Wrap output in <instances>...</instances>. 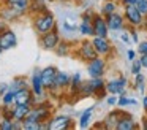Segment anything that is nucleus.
Returning a JSON list of instances; mask_svg holds the SVG:
<instances>
[{
    "instance_id": "aec40b11",
    "label": "nucleus",
    "mask_w": 147,
    "mask_h": 130,
    "mask_svg": "<svg viewBox=\"0 0 147 130\" xmlns=\"http://www.w3.org/2000/svg\"><path fill=\"white\" fill-rule=\"evenodd\" d=\"M30 110H32V105H16L14 103V120L24 122V119L30 113Z\"/></svg>"
},
{
    "instance_id": "4468645a",
    "label": "nucleus",
    "mask_w": 147,
    "mask_h": 130,
    "mask_svg": "<svg viewBox=\"0 0 147 130\" xmlns=\"http://www.w3.org/2000/svg\"><path fill=\"white\" fill-rule=\"evenodd\" d=\"M92 43H93V46H95L98 56H108L112 49L111 43L108 41V37H96L95 35V37L92 38Z\"/></svg>"
},
{
    "instance_id": "b1692460",
    "label": "nucleus",
    "mask_w": 147,
    "mask_h": 130,
    "mask_svg": "<svg viewBox=\"0 0 147 130\" xmlns=\"http://www.w3.org/2000/svg\"><path fill=\"white\" fill-rule=\"evenodd\" d=\"M24 87H27V81H26L24 76H16V78L13 79V82L10 84V89L13 92H18V91H21V89H24Z\"/></svg>"
},
{
    "instance_id": "72a5a7b5",
    "label": "nucleus",
    "mask_w": 147,
    "mask_h": 130,
    "mask_svg": "<svg viewBox=\"0 0 147 130\" xmlns=\"http://www.w3.org/2000/svg\"><path fill=\"white\" fill-rule=\"evenodd\" d=\"M138 52L139 54H147V41H142V43L138 44Z\"/></svg>"
},
{
    "instance_id": "412c9836",
    "label": "nucleus",
    "mask_w": 147,
    "mask_h": 130,
    "mask_svg": "<svg viewBox=\"0 0 147 130\" xmlns=\"http://www.w3.org/2000/svg\"><path fill=\"white\" fill-rule=\"evenodd\" d=\"M46 10H49V8L45 3V0H30V11L29 13L32 16L38 14V13H43V11H46Z\"/></svg>"
},
{
    "instance_id": "20e7f679",
    "label": "nucleus",
    "mask_w": 147,
    "mask_h": 130,
    "mask_svg": "<svg viewBox=\"0 0 147 130\" xmlns=\"http://www.w3.org/2000/svg\"><path fill=\"white\" fill-rule=\"evenodd\" d=\"M62 41L60 38V32L59 29H52V30L46 32V33L40 35V44H41L43 49H48V51H54L55 48L59 46V43Z\"/></svg>"
},
{
    "instance_id": "473e14b6",
    "label": "nucleus",
    "mask_w": 147,
    "mask_h": 130,
    "mask_svg": "<svg viewBox=\"0 0 147 130\" xmlns=\"http://www.w3.org/2000/svg\"><path fill=\"white\" fill-rule=\"evenodd\" d=\"M136 6L139 8V11L142 13L144 16H147V0H138Z\"/></svg>"
},
{
    "instance_id": "9b49d317",
    "label": "nucleus",
    "mask_w": 147,
    "mask_h": 130,
    "mask_svg": "<svg viewBox=\"0 0 147 130\" xmlns=\"http://www.w3.org/2000/svg\"><path fill=\"white\" fill-rule=\"evenodd\" d=\"M35 101H36V97L32 89L24 87L16 92V97H14V103L16 105H32V106H35Z\"/></svg>"
},
{
    "instance_id": "ddd939ff",
    "label": "nucleus",
    "mask_w": 147,
    "mask_h": 130,
    "mask_svg": "<svg viewBox=\"0 0 147 130\" xmlns=\"http://www.w3.org/2000/svg\"><path fill=\"white\" fill-rule=\"evenodd\" d=\"M30 86H32V91L35 94L36 98L43 97L45 95V84H43V79H41V70H35L32 75V79H30Z\"/></svg>"
},
{
    "instance_id": "a18cd8bd",
    "label": "nucleus",
    "mask_w": 147,
    "mask_h": 130,
    "mask_svg": "<svg viewBox=\"0 0 147 130\" xmlns=\"http://www.w3.org/2000/svg\"><path fill=\"white\" fill-rule=\"evenodd\" d=\"M73 2H82V0H73Z\"/></svg>"
},
{
    "instance_id": "cd10ccee",
    "label": "nucleus",
    "mask_w": 147,
    "mask_h": 130,
    "mask_svg": "<svg viewBox=\"0 0 147 130\" xmlns=\"http://www.w3.org/2000/svg\"><path fill=\"white\" fill-rule=\"evenodd\" d=\"M14 97H16V92H13L11 89H8V91L2 95V103L3 105H13L14 103Z\"/></svg>"
},
{
    "instance_id": "423d86ee",
    "label": "nucleus",
    "mask_w": 147,
    "mask_h": 130,
    "mask_svg": "<svg viewBox=\"0 0 147 130\" xmlns=\"http://www.w3.org/2000/svg\"><path fill=\"white\" fill-rule=\"evenodd\" d=\"M106 70V60L103 57H95L90 62H87V73H89L90 78H100V76L105 75Z\"/></svg>"
},
{
    "instance_id": "58836bf2",
    "label": "nucleus",
    "mask_w": 147,
    "mask_h": 130,
    "mask_svg": "<svg viewBox=\"0 0 147 130\" xmlns=\"http://www.w3.org/2000/svg\"><path fill=\"white\" fill-rule=\"evenodd\" d=\"M7 29H8L7 22L3 21V18H0V33H2V32H3V30H7Z\"/></svg>"
},
{
    "instance_id": "7c9ffc66",
    "label": "nucleus",
    "mask_w": 147,
    "mask_h": 130,
    "mask_svg": "<svg viewBox=\"0 0 147 130\" xmlns=\"http://www.w3.org/2000/svg\"><path fill=\"white\" fill-rule=\"evenodd\" d=\"M134 87L139 89L141 92L144 91V76L141 75V73H138V75H136V79H134Z\"/></svg>"
},
{
    "instance_id": "6ab92c4d",
    "label": "nucleus",
    "mask_w": 147,
    "mask_h": 130,
    "mask_svg": "<svg viewBox=\"0 0 147 130\" xmlns=\"http://www.w3.org/2000/svg\"><path fill=\"white\" fill-rule=\"evenodd\" d=\"M136 122L133 120L131 116H127V114H122L120 119L117 122V130H133L136 129Z\"/></svg>"
},
{
    "instance_id": "4be33fe9",
    "label": "nucleus",
    "mask_w": 147,
    "mask_h": 130,
    "mask_svg": "<svg viewBox=\"0 0 147 130\" xmlns=\"http://www.w3.org/2000/svg\"><path fill=\"white\" fill-rule=\"evenodd\" d=\"M78 94H81L82 97H92V95L96 94L95 89H93V86H92V82H90V79H89V81H82V82H81Z\"/></svg>"
},
{
    "instance_id": "37998d69",
    "label": "nucleus",
    "mask_w": 147,
    "mask_h": 130,
    "mask_svg": "<svg viewBox=\"0 0 147 130\" xmlns=\"http://www.w3.org/2000/svg\"><path fill=\"white\" fill-rule=\"evenodd\" d=\"M142 105H144V108H146V111H147V95L142 98Z\"/></svg>"
},
{
    "instance_id": "7ed1b4c3",
    "label": "nucleus",
    "mask_w": 147,
    "mask_h": 130,
    "mask_svg": "<svg viewBox=\"0 0 147 130\" xmlns=\"http://www.w3.org/2000/svg\"><path fill=\"white\" fill-rule=\"evenodd\" d=\"M71 127H73V120L67 114H59V116L43 122V130H68Z\"/></svg>"
},
{
    "instance_id": "f257e3e1",
    "label": "nucleus",
    "mask_w": 147,
    "mask_h": 130,
    "mask_svg": "<svg viewBox=\"0 0 147 130\" xmlns=\"http://www.w3.org/2000/svg\"><path fill=\"white\" fill-rule=\"evenodd\" d=\"M55 27H57V19L51 10H46V11L33 16V29L38 35H43Z\"/></svg>"
},
{
    "instance_id": "6e6552de",
    "label": "nucleus",
    "mask_w": 147,
    "mask_h": 130,
    "mask_svg": "<svg viewBox=\"0 0 147 130\" xmlns=\"http://www.w3.org/2000/svg\"><path fill=\"white\" fill-rule=\"evenodd\" d=\"M18 44V37L10 27L0 33V52H5L8 49H13Z\"/></svg>"
},
{
    "instance_id": "39448f33",
    "label": "nucleus",
    "mask_w": 147,
    "mask_h": 130,
    "mask_svg": "<svg viewBox=\"0 0 147 130\" xmlns=\"http://www.w3.org/2000/svg\"><path fill=\"white\" fill-rule=\"evenodd\" d=\"M123 16H125V21L130 25H133V27L141 25L144 21V14L139 11V8L136 5H125L123 6Z\"/></svg>"
},
{
    "instance_id": "0eeeda50",
    "label": "nucleus",
    "mask_w": 147,
    "mask_h": 130,
    "mask_svg": "<svg viewBox=\"0 0 147 130\" xmlns=\"http://www.w3.org/2000/svg\"><path fill=\"white\" fill-rule=\"evenodd\" d=\"M76 54H78V57H79V59L86 60V62H90L92 59L98 57V52H96V49H95V46H93V43H92V41H89V40L82 41V43L79 44V48H78Z\"/></svg>"
},
{
    "instance_id": "f03ea898",
    "label": "nucleus",
    "mask_w": 147,
    "mask_h": 130,
    "mask_svg": "<svg viewBox=\"0 0 147 130\" xmlns=\"http://www.w3.org/2000/svg\"><path fill=\"white\" fill-rule=\"evenodd\" d=\"M59 22H60V29L63 33H76L79 32V16L73 11H62L60 18H59Z\"/></svg>"
},
{
    "instance_id": "4c0bfd02",
    "label": "nucleus",
    "mask_w": 147,
    "mask_h": 130,
    "mask_svg": "<svg viewBox=\"0 0 147 130\" xmlns=\"http://www.w3.org/2000/svg\"><path fill=\"white\" fill-rule=\"evenodd\" d=\"M134 56H136V52H134L133 49H128V51H127V59H128V60H131V62H133V60H134Z\"/></svg>"
},
{
    "instance_id": "c85d7f7f",
    "label": "nucleus",
    "mask_w": 147,
    "mask_h": 130,
    "mask_svg": "<svg viewBox=\"0 0 147 130\" xmlns=\"http://www.w3.org/2000/svg\"><path fill=\"white\" fill-rule=\"evenodd\" d=\"M136 103L138 101L134 100V98L125 97V95H120V97H119V101H117L119 106H128V105H136Z\"/></svg>"
},
{
    "instance_id": "c756f323",
    "label": "nucleus",
    "mask_w": 147,
    "mask_h": 130,
    "mask_svg": "<svg viewBox=\"0 0 147 130\" xmlns=\"http://www.w3.org/2000/svg\"><path fill=\"white\" fill-rule=\"evenodd\" d=\"M13 125H14V119H7V117H3V119H2V124H0V130H13Z\"/></svg>"
},
{
    "instance_id": "1a4fd4ad",
    "label": "nucleus",
    "mask_w": 147,
    "mask_h": 130,
    "mask_svg": "<svg viewBox=\"0 0 147 130\" xmlns=\"http://www.w3.org/2000/svg\"><path fill=\"white\" fill-rule=\"evenodd\" d=\"M3 6L10 8L18 16H24L30 11V0H3Z\"/></svg>"
},
{
    "instance_id": "a878e982",
    "label": "nucleus",
    "mask_w": 147,
    "mask_h": 130,
    "mask_svg": "<svg viewBox=\"0 0 147 130\" xmlns=\"http://www.w3.org/2000/svg\"><path fill=\"white\" fill-rule=\"evenodd\" d=\"M115 10H117V2H114V0H108V2H105L103 6H101V14L108 16V14H111V13H115Z\"/></svg>"
},
{
    "instance_id": "f3484780",
    "label": "nucleus",
    "mask_w": 147,
    "mask_h": 130,
    "mask_svg": "<svg viewBox=\"0 0 147 130\" xmlns=\"http://www.w3.org/2000/svg\"><path fill=\"white\" fill-rule=\"evenodd\" d=\"M57 71H59V70L55 68V67H52V65H49V67H46V68L41 70V79H43V84H45L46 89H51L52 87Z\"/></svg>"
},
{
    "instance_id": "5701e85b",
    "label": "nucleus",
    "mask_w": 147,
    "mask_h": 130,
    "mask_svg": "<svg viewBox=\"0 0 147 130\" xmlns=\"http://www.w3.org/2000/svg\"><path fill=\"white\" fill-rule=\"evenodd\" d=\"M92 114H93V106L87 108V110L81 114V117H79V127L81 129H87V127H89L90 120H92Z\"/></svg>"
},
{
    "instance_id": "bb28decb",
    "label": "nucleus",
    "mask_w": 147,
    "mask_h": 130,
    "mask_svg": "<svg viewBox=\"0 0 147 130\" xmlns=\"http://www.w3.org/2000/svg\"><path fill=\"white\" fill-rule=\"evenodd\" d=\"M54 51L59 54V56H68V54H70V51H71V44L67 43V41H60V43H59V46L55 48Z\"/></svg>"
},
{
    "instance_id": "a211bd4d",
    "label": "nucleus",
    "mask_w": 147,
    "mask_h": 130,
    "mask_svg": "<svg viewBox=\"0 0 147 130\" xmlns=\"http://www.w3.org/2000/svg\"><path fill=\"white\" fill-rule=\"evenodd\" d=\"M122 116V111H111V113L106 116L105 122H103V127L105 129H117V122Z\"/></svg>"
},
{
    "instance_id": "c03bdc74",
    "label": "nucleus",
    "mask_w": 147,
    "mask_h": 130,
    "mask_svg": "<svg viewBox=\"0 0 147 130\" xmlns=\"http://www.w3.org/2000/svg\"><path fill=\"white\" fill-rule=\"evenodd\" d=\"M2 119H3V116H2V110H0V124H2Z\"/></svg>"
},
{
    "instance_id": "9d476101",
    "label": "nucleus",
    "mask_w": 147,
    "mask_h": 130,
    "mask_svg": "<svg viewBox=\"0 0 147 130\" xmlns=\"http://www.w3.org/2000/svg\"><path fill=\"white\" fill-rule=\"evenodd\" d=\"M127 78L125 76H119L115 79L106 82V92H109L111 95H123L125 89H127Z\"/></svg>"
},
{
    "instance_id": "a19ab883",
    "label": "nucleus",
    "mask_w": 147,
    "mask_h": 130,
    "mask_svg": "<svg viewBox=\"0 0 147 130\" xmlns=\"http://www.w3.org/2000/svg\"><path fill=\"white\" fill-rule=\"evenodd\" d=\"M130 33H131V38H133L134 43H139V37H138V32H136V30H131Z\"/></svg>"
},
{
    "instance_id": "f8f14e48",
    "label": "nucleus",
    "mask_w": 147,
    "mask_h": 130,
    "mask_svg": "<svg viewBox=\"0 0 147 130\" xmlns=\"http://www.w3.org/2000/svg\"><path fill=\"white\" fill-rule=\"evenodd\" d=\"M92 24H93V32H95L96 37H108L109 27H108V22H106V18L101 13L93 16ZM95 35H93V37H95Z\"/></svg>"
},
{
    "instance_id": "2eb2a0df",
    "label": "nucleus",
    "mask_w": 147,
    "mask_h": 130,
    "mask_svg": "<svg viewBox=\"0 0 147 130\" xmlns=\"http://www.w3.org/2000/svg\"><path fill=\"white\" fill-rule=\"evenodd\" d=\"M105 18H106V22H108L109 30H122V29H123L125 16L119 14L117 11H115V13H111V14L105 16Z\"/></svg>"
},
{
    "instance_id": "ea45409f",
    "label": "nucleus",
    "mask_w": 147,
    "mask_h": 130,
    "mask_svg": "<svg viewBox=\"0 0 147 130\" xmlns=\"http://www.w3.org/2000/svg\"><path fill=\"white\" fill-rule=\"evenodd\" d=\"M141 63H142L144 68H147V54H141Z\"/></svg>"
},
{
    "instance_id": "e433bc0d",
    "label": "nucleus",
    "mask_w": 147,
    "mask_h": 130,
    "mask_svg": "<svg viewBox=\"0 0 147 130\" xmlns=\"http://www.w3.org/2000/svg\"><path fill=\"white\" fill-rule=\"evenodd\" d=\"M120 38H122V41L123 43H130V35H128V32H122V35H120Z\"/></svg>"
},
{
    "instance_id": "dca6fc26",
    "label": "nucleus",
    "mask_w": 147,
    "mask_h": 130,
    "mask_svg": "<svg viewBox=\"0 0 147 130\" xmlns=\"http://www.w3.org/2000/svg\"><path fill=\"white\" fill-rule=\"evenodd\" d=\"M70 81H71V78H70L68 73L57 71L55 79H54V84H52V87L49 89V91H52V92H54V91H62V89H65V87L70 86Z\"/></svg>"
},
{
    "instance_id": "393cba45",
    "label": "nucleus",
    "mask_w": 147,
    "mask_h": 130,
    "mask_svg": "<svg viewBox=\"0 0 147 130\" xmlns=\"http://www.w3.org/2000/svg\"><path fill=\"white\" fill-rule=\"evenodd\" d=\"M81 82H82V79H81V73H74V75L71 76L70 86H68V87H70V92H71V94H78Z\"/></svg>"
},
{
    "instance_id": "f704fd0d",
    "label": "nucleus",
    "mask_w": 147,
    "mask_h": 130,
    "mask_svg": "<svg viewBox=\"0 0 147 130\" xmlns=\"http://www.w3.org/2000/svg\"><path fill=\"white\" fill-rule=\"evenodd\" d=\"M8 89H10V84H8V82H0V97H2Z\"/></svg>"
},
{
    "instance_id": "2f4dec72",
    "label": "nucleus",
    "mask_w": 147,
    "mask_h": 130,
    "mask_svg": "<svg viewBox=\"0 0 147 130\" xmlns=\"http://www.w3.org/2000/svg\"><path fill=\"white\" fill-rule=\"evenodd\" d=\"M141 68H142V63H141V60H133V65H131V73L136 76L138 73H141Z\"/></svg>"
},
{
    "instance_id": "79ce46f5",
    "label": "nucleus",
    "mask_w": 147,
    "mask_h": 130,
    "mask_svg": "<svg viewBox=\"0 0 147 130\" xmlns=\"http://www.w3.org/2000/svg\"><path fill=\"white\" fill-rule=\"evenodd\" d=\"M120 2H122V5H136V2H138V0H120Z\"/></svg>"
},
{
    "instance_id": "c9c22d12",
    "label": "nucleus",
    "mask_w": 147,
    "mask_h": 130,
    "mask_svg": "<svg viewBox=\"0 0 147 130\" xmlns=\"http://www.w3.org/2000/svg\"><path fill=\"white\" fill-rule=\"evenodd\" d=\"M106 101H108V105H109V106H114V105H117L119 98L115 97V95H112V97H109V98H108V100H106Z\"/></svg>"
}]
</instances>
